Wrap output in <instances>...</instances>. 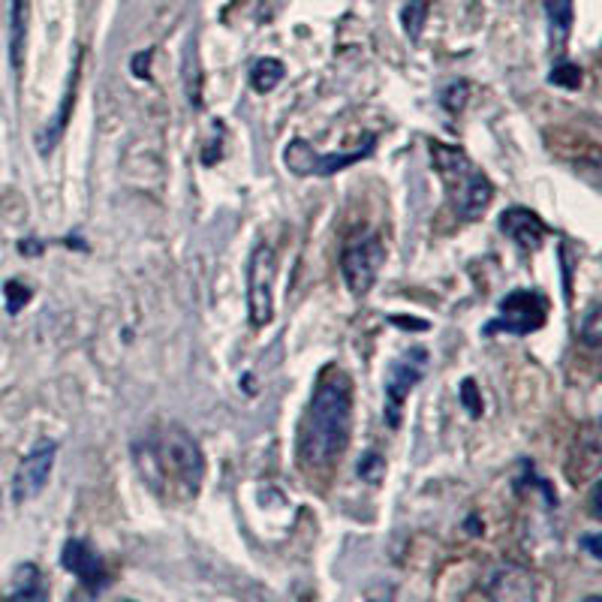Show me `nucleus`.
Segmentation results:
<instances>
[{"mask_svg": "<svg viewBox=\"0 0 602 602\" xmlns=\"http://www.w3.org/2000/svg\"><path fill=\"white\" fill-rule=\"evenodd\" d=\"M353 437V383L341 368L319 374L298 425V461L307 470H328L344 458Z\"/></svg>", "mask_w": 602, "mask_h": 602, "instance_id": "1", "label": "nucleus"}, {"mask_svg": "<svg viewBox=\"0 0 602 602\" xmlns=\"http://www.w3.org/2000/svg\"><path fill=\"white\" fill-rule=\"evenodd\" d=\"M142 480L164 497H196L205 482V455L181 425H160L134 446Z\"/></svg>", "mask_w": 602, "mask_h": 602, "instance_id": "2", "label": "nucleus"}, {"mask_svg": "<svg viewBox=\"0 0 602 602\" xmlns=\"http://www.w3.org/2000/svg\"><path fill=\"white\" fill-rule=\"evenodd\" d=\"M428 151L431 166L443 181L452 211L461 220H480L491 199H494V185H491L488 175L482 172L480 166L473 164L467 154L455 148V145L428 142Z\"/></svg>", "mask_w": 602, "mask_h": 602, "instance_id": "3", "label": "nucleus"}, {"mask_svg": "<svg viewBox=\"0 0 602 602\" xmlns=\"http://www.w3.org/2000/svg\"><path fill=\"white\" fill-rule=\"evenodd\" d=\"M377 139L371 134H365V142L353 148V151H341V154H323L317 151L314 145L307 139H293L286 145L284 151V164L286 169L298 178H332V175L344 172L349 166H356L358 160H365L374 151Z\"/></svg>", "mask_w": 602, "mask_h": 602, "instance_id": "4", "label": "nucleus"}, {"mask_svg": "<svg viewBox=\"0 0 602 602\" xmlns=\"http://www.w3.org/2000/svg\"><path fill=\"white\" fill-rule=\"evenodd\" d=\"M275 250L272 245H256L247 259V314L254 328H266L275 319Z\"/></svg>", "mask_w": 602, "mask_h": 602, "instance_id": "5", "label": "nucleus"}, {"mask_svg": "<svg viewBox=\"0 0 602 602\" xmlns=\"http://www.w3.org/2000/svg\"><path fill=\"white\" fill-rule=\"evenodd\" d=\"M549 323V298L536 289H515L497 305V319H491L485 332H510V335H533Z\"/></svg>", "mask_w": 602, "mask_h": 602, "instance_id": "6", "label": "nucleus"}, {"mask_svg": "<svg viewBox=\"0 0 602 602\" xmlns=\"http://www.w3.org/2000/svg\"><path fill=\"white\" fill-rule=\"evenodd\" d=\"M428 368V353L425 349H409L401 358H395L386 371V422L392 428H398L404 416L409 392L422 383Z\"/></svg>", "mask_w": 602, "mask_h": 602, "instance_id": "7", "label": "nucleus"}, {"mask_svg": "<svg viewBox=\"0 0 602 602\" xmlns=\"http://www.w3.org/2000/svg\"><path fill=\"white\" fill-rule=\"evenodd\" d=\"M383 263H386V247H383L377 235L349 245L341 256V275H344V284H347L349 293L353 296H368L374 284H377Z\"/></svg>", "mask_w": 602, "mask_h": 602, "instance_id": "8", "label": "nucleus"}, {"mask_svg": "<svg viewBox=\"0 0 602 602\" xmlns=\"http://www.w3.org/2000/svg\"><path fill=\"white\" fill-rule=\"evenodd\" d=\"M55 458H58V443H55V440H40V443L21 458L19 467H16V476H12V501H33V497L46 488L51 470H55Z\"/></svg>", "mask_w": 602, "mask_h": 602, "instance_id": "9", "label": "nucleus"}, {"mask_svg": "<svg viewBox=\"0 0 602 602\" xmlns=\"http://www.w3.org/2000/svg\"><path fill=\"white\" fill-rule=\"evenodd\" d=\"M61 566L70 575L79 579L82 588H88L91 593H100L106 584H109V572H106V563L91 545L85 540H67L61 549Z\"/></svg>", "mask_w": 602, "mask_h": 602, "instance_id": "10", "label": "nucleus"}, {"mask_svg": "<svg viewBox=\"0 0 602 602\" xmlns=\"http://www.w3.org/2000/svg\"><path fill=\"white\" fill-rule=\"evenodd\" d=\"M501 233L512 238L524 254H533V250H540L545 245L549 226L542 224V217L536 211L515 205V208H506L501 215Z\"/></svg>", "mask_w": 602, "mask_h": 602, "instance_id": "11", "label": "nucleus"}, {"mask_svg": "<svg viewBox=\"0 0 602 602\" xmlns=\"http://www.w3.org/2000/svg\"><path fill=\"white\" fill-rule=\"evenodd\" d=\"M79 76H82V55H79V58H76V63H72L70 82H67V91H63V97H61L58 115H55V118H51L46 127H42L40 139H37V148H40L42 157L55 151V148H58V142H61V136L67 134V124H70L72 106H76V97H79Z\"/></svg>", "mask_w": 602, "mask_h": 602, "instance_id": "12", "label": "nucleus"}, {"mask_svg": "<svg viewBox=\"0 0 602 602\" xmlns=\"http://www.w3.org/2000/svg\"><path fill=\"white\" fill-rule=\"evenodd\" d=\"M0 602H51L49 584L42 579L40 566L21 563L19 570L12 572L10 584H7V591H3Z\"/></svg>", "mask_w": 602, "mask_h": 602, "instance_id": "13", "label": "nucleus"}, {"mask_svg": "<svg viewBox=\"0 0 602 602\" xmlns=\"http://www.w3.org/2000/svg\"><path fill=\"white\" fill-rule=\"evenodd\" d=\"M491 602H533L536 600V588L533 579L519 566H510L494 575V582L488 584Z\"/></svg>", "mask_w": 602, "mask_h": 602, "instance_id": "14", "label": "nucleus"}, {"mask_svg": "<svg viewBox=\"0 0 602 602\" xmlns=\"http://www.w3.org/2000/svg\"><path fill=\"white\" fill-rule=\"evenodd\" d=\"M24 37H28V0H12L10 58L16 70H19L21 58H24Z\"/></svg>", "mask_w": 602, "mask_h": 602, "instance_id": "15", "label": "nucleus"}, {"mask_svg": "<svg viewBox=\"0 0 602 602\" xmlns=\"http://www.w3.org/2000/svg\"><path fill=\"white\" fill-rule=\"evenodd\" d=\"M286 67L277 58H259V61L250 67V88L256 93H268L275 91L277 85L284 82Z\"/></svg>", "mask_w": 602, "mask_h": 602, "instance_id": "16", "label": "nucleus"}, {"mask_svg": "<svg viewBox=\"0 0 602 602\" xmlns=\"http://www.w3.org/2000/svg\"><path fill=\"white\" fill-rule=\"evenodd\" d=\"M545 10H549V24L557 42L570 37L572 28V0H545Z\"/></svg>", "mask_w": 602, "mask_h": 602, "instance_id": "17", "label": "nucleus"}, {"mask_svg": "<svg viewBox=\"0 0 602 602\" xmlns=\"http://www.w3.org/2000/svg\"><path fill=\"white\" fill-rule=\"evenodd\" d=\"M428 19V3L425 0H409L407 10H404V31L409 33V40H418V33L425 28Z\"/></svg>", "mask_w": 602, "mask_h": 602, "instance_id": "18", "label": "nucleus"}, {"mask_svg": "<svg viewBox=\"0 0 602 602\" xmlns=\"http://www.w3.org/2000/svg\"><path fill=\"white\" fill-rule=\"evenodd\" d=\"M549 82L557 85V88H566V91H575L582 85V70L570 61H561L549 76Z\"/></svg>", "mask_w": 602, "mask_h": 602, "instance_id": "19", "label": "nucleus"}, {"mask_svg": "<svg viewBox=\"0 0 602 602\" xmlns=\"http://www.w3.org/2000/svg\"><path fill=\"white\" fill-rule=\"evenodd\" d=\"M600 307L593 305L591 310H588V317H584V323H582V332H579V335H582V341L584 344H588V347H600V341H602V332H600Z\"/></svg>", "mask_w": 602, "mask_h": 602, "instance_id": "20", "label": "nucleus"}, {"mask_svg": "<svg viewBox=\"0 0 602 602\" xmlns=\"http://www.w3.org/2000/svg\"><path fill=\"white\" fill-rule=\"evenodd\" d=\"M470 97V85L467 82H452L446 91H443V106L450 109V112H461L464 106H467Z\"/></svg>", "mask_w": 602, "mask_h": 602, "instance_id": "21", "label": "nucleus"}, {"mask_svg": "<svg viewBox=\"0 0 602 602\" xmlns=\"http://www.w3.org/2000/svg\"><path fill=\"white\" fill-rule=\"evenodd\" d=\"M3 293H7V307H10V314H19L21 307L31 302V289L19 280H10V284L3 286Z\"/></svg>", "mask_w": 602, "mask_h": 602, "instance_id": "22", "label": "nucleus"}, {"mask_svg": "<svg viewBox=\"0 0 602 602\" xmlns=\"http://www.w3.org/2000/svg\"><path fill=\"white\" fill-rule=\"evenodd\" d=\"M383 470H386V464H383L374 452H371L365 461H358V476H365V480H371V482H377Z\"/></svg>", "mask_w": 602, "mask_h": 602, "instance_id": "23", "label": "nucleus"}, {"mask_svg": "<svg viewBox=\"0 0 602 602\" xmlns=\"http://www.w3.org/2000/svg\"><path fill=\"white\" fill-rule=\"evenodd\" d=\"M461 395H464V407L470 409V416L476 418L482 413V407H476V383L473 379H464V386H461Z\"/></svg>", "mask_w": 602, "mask_h": 602, "instance_id": "24", "label": "nucleus"}, {"mask_svg": "<svg viewBox=\"0 0 602 602\" xmlns=\"http://www.w3.org/2000/svg\"><path fill=\"white\" fill-rule=\"evenodd\" d=\"M582 545H584V549H588V552H591V557H602V552H600V536H596V533H593V536H584Z\"/></svg>", "mask_w": 602, "mask_h": 602, "instance_id": "25", "label": "nucleus"}, {"mask_svg": "<svg viewBox=\"0 0 602 602\" xmlns=\"http://www.w3.org/2000/svg\"><path fill=\"white\" fill-rule=\"evenodd\" d=\"M584 602H602V600H600V596H588V600H584Z\"/></svg>", "mask_w": 602, "mask_h": 602, "instance_id": "26", "label": "nucleus"}]
</instances>
